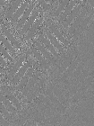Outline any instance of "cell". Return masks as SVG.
<instances>
[{
	"mask_svg": "<svg viewBox=\"0 0 94 126\" xmlns=\"http://www.w3.org/2000/svg\"><path fill=\"white\" fill-rule=\"evenodd\" d=\"M0 42L2 43L3 45H4V47L6 49V50L9 51V52H11L12 54H13L14 57L16 56V51H15V49L12 46V44H11L10 42H9V41H8L6 38H5L4 35H3V33L0 32Z\"/></svg>",
	"mask_w": 94,
	"mask_h": 126,
	"instance_id": "d6986e66",
	"label": "cell"
},
{
	"mask_svg": "<svg viewBox=\"0 0 94 126\" xmlns=\"http://www.w3.org/2000/svg\"><path fill=\"white\" fill-rule=\"evenodd\" d=\"M31 51H32V53H33V55L35 56V58H36L37 60L39 61V62L40 63V66H41L42 68H46V69H47L49 66H48L47 61L45 60L44 57L41 55V53L39 52V50H37L36 48H34V47L31 49Z\"/></svg>",
	"mask_w": 94,
	"mask_h": 126,
	"instance_id": "ac0fdd59",
	"label": "cell"
},
{
	"mask_svg": "<svg viewBox=\"0 0 94 126\" xmlns=\"http://www.w3.org/2000/svg\"><path fill=\"white\" fill-rule=\"evenodd\" d=\"M39 8L36 7V6H34L33 10H32L31 16H30L29 19H28V21L25 23V24L23 26V28L20 30V34H21V35H25V34L27 33V32L29 31L30 28L32 26V24H34V22L37 20L38 16H39Z\"/></svg>",
	"mask_w": 94,
	"mask_h": 126,
	"instance_id": "6da1fadb",
	"label": "cell"
},
{
	"mask_svg": "<svg viewBox=\"0 0 94 126\" xmlns=\"http://www.w3.org/2000/svg\"><path fill=\"white\" fill-rule=\"evenodd\" d=\"M25 59H26V55H21L20 58L17 60V61L12 66V68H11V69L9 70V73H8V76H7V79H9V80H11V79H13V77H14V75H15V74L18 72L19 69L21 68L22 66L24 65V61H25Z\"/></svg>",
	"mask_w": 94,
	"mask_h": 126,
	"instance_id": "9c48e42d",
	"label": "cell"
},
{
	"mask_svg": "<svg viewBox=\"0 0 94 126\" xmlns=\"http://www.w3.org/2000/svg\"><path fill=\"white\" fill-rule=\"evenodd\" d=\"M45 33H46V37L49 40V42H51V44L55 47L56 50L58 49V50L59 51V52H62L63 50H64V49H63V46L61 45L60 42L58 41V39H57V38H56V37L54 36L51 32H50L49 30H47V29L45 30Z\"/></svg>",
	"mask_w": 94,
	"mask_h": 126,
	"instance_id": "9a60e30c",
	"label": "cell"
},
{
	"mask_svg": "<svg viewBox=\"0 0 94 126\" xmlns=\"http://www.w3.org/2000/svg\"><path fill=\"white\" fill-rule=\"evenodd\" d=\"M38 41H39L40 43H41L43 46H44L46 49H47L48 51H49L52 56L54 57L55 59H59V54L58 53L57 50L55 49V47L51 44V42H49V40L47 39V37L44 36V34L43 33H40L39 35V38H38Z\"/></svg>",
	"mask_w": 94,
	"mask_h": 126,
	"instance_id": "7a4b0ae2",
	"label": "cell"
},
{
	"mask_svg": "<svg viewBox=\"0 0 94 126\" xmlns=\"http://www.w3.org/2000/svg\"><path fill=\"white\" fill-rule=\"evenodd\" d=\"M0 113L3 115V117L6 120L7 122H9L10 124H12L13 121V117L12 115H11L10 113H8V111L6 110V108L4 106V105H3L2 103L0 102Z\"/></svg>",
	"mask_w": 94,
	"mask_h": 126,
	"instance_id": "44dd1931",
	"label": "cell"
},
{
	"mask_svg": "<svg viewBox=\"0 0 94 126\" xmlns=\"http://www.w3.org/2000/svg\"><path fill=\"white\" fill-rule=\"evenodd\" d=\"M68 3H69V1H68V0H65V1H60V3H59V5H58V9L56 10L55 14H54V16H55L56 18H58V16H60V14L62 13V12H64L65 8L66 7V5H68Z\"/></svg>",
	"mask_w": 94,
	"mask_h": 126,
	"instance_id": "603a6c76",
	"label": "cell"
},
{
	"mask_svg": "<svg viewBox=\"0 0 94 126\" xmlns=\"http://www.w3.org/2000/svg\"><path fill=\"white\" fill-rule=\"evenodd\" d=\"M0 126H2V125H1V124H0Z\"/></svg>",
	"mask_w": 94,
	"mask_h": 126,
	"instance_id": "83f0119b",
	"label": "cell"
},
{
	"mask_svg": "<svg viewBox=\"0 0 94 126\" xmlns=\"http://www.w3.org/2000/svg\"><path fill=\"white\" fill-rule=\"evenodd\" d=\"M31 61H28V62L24 63V65L22 66L21 68L18 70V72L14 75V77H13V79H11V85H13V86H15V85H17L20 82V80H21L23 78H24V76L25 75V73L27 72V70H28V68L31 67Z\"/></svg>",
	"mask_w": 94,
	"mask_h": 126,
	"instance_id": "3957f363",
	"label": "cell"
},
{
	"mask_svg": "<svg viewBox=\"0 0 94 126\" xmlns=\"http://www.w3.org/2000/svg\"><path fill=\"white\" fill-rule=\"evenodd\" d=\"M0 66H1L2 68H6V67H7V62L5 61V58H4L1 54H0Z\"/></svg>",
	"mask_w": 94,
	"mask_h": 126,
	"instance_id": "d4e9b609",
	"label": "cell"
},
{
	"mask_svg": "<svg viewBox=\"0 0 94 126\" xmlns=\"http://www.w3.org/2000/svg\"><path fill=\"white\" fill-rule=\"evenodd\" d=\"M32 76H33V68H32V67H30V68H28L27 72L25 73V75L24 76V78H23V79L20 80V82L17 84L16 90H17V91H22V90L24 89V87H25V85L28 83V80H29Z\"/></svg>",
	"mask_w": 94,
	"mask_h": 126,
	"instance_id": "4fadbf2b",
	"label": "cell"
},
{
	"mask_svg": "<svg viewBox=\"0 0 94 126\" xmlns=\"http://www.w3.org/2000/svg\"><path fill=\"white\" fill-rule=\"evenodd\" d=\"M29 5H30L29 1H23L21 5L19 6V8L16 10V12L13 16V17L11 18V23H12L13 24H16V23L18 22L19 19L21 18V16L24 15V13L25 12V10L28 8Z\"/></svg>",
	"mask_w": 94,
	"mask_h": 126,
	"instance_id": "30bf717a",
	"label": "cell"
},
{
	"mask_svg": "<svg viewBox=\"0 0 94 126\" xmlns=\"http://www.w3.org/2000/svg\"><path fill=\"white\" fill-rule=\"evenodd\" d=\"M48 27H49V29H50V32L58 39V42H60V43H63L65 47H68L69 42H68V41L65 39V37L63 36V34L60 32V31H59L53 24H48Z\"/></svg>",
	"mask_w": 94,
	"mask_h": 126,
	"instance_id": "7c38bea8",
	"label": "cell"
},
{
	"mask_svg": "<svg viewBox=\"0 0 94 126\" xmlns=\"http://www.w3.org/2000/svg\"><path fill=\"white\" fill-rule=\"evenodd\" d=\"M39 4L41 5V6L43 7V9H45V10H47L48 8H49V5H47L45 2H43V1H39Z\"/></svg>",
	"mask_w": 94,
	"mask_h": 126,
	"instance_id": "484cf974",
	"label": "cell"
},
{
	"mask_svg": "<svg viewBox=\"0 0 94 126\" xmlns=\"http://www.w3.org/2000/svg\"><path fill=\"white\" fill-rule=\"evenodd\" d=\"M33 42H34V44L36 45L37 50L41 53V55L43 56L46 60H47V61H49L50 63H52V64L55 62V58L52 56V54H51V53H50L49 51H48V50H47V49H46V48H45L39 41H38V40H33Z\"/></svg>",
	"mask_w": 94,
	"mask_h": 126,
	"instance_id": "ba28073f",
	"label": "cell"
},
{
	"mask_svg": "<svg viewBox=\"0 0 94 126\" xmlns=\"http://www.w3.org/2000/svg\"><path fill=\"white\" fill-rule=\"evenodd\" d=\"M82 7V5L81 3H80V4H78V3L76 4L75 6L73 8V10L71 11V13L69 14V16L66 17L65 21L64 22V26L65 27L69 26V25L74 21V19L79 16V14L81 13Z\"/></svg>",
	"mask_w": 94,
	"mask_h": 126,
	"instance_id": "5b68a950",
	"label": "cell"
},
{
	"mask_svg": "<svg viewBox=\"0 0 94 126\" xmlns=\"http://www.w3.org/2000/svg\"><path fill=\"white\" fill-rule=\"evenodd\" d=\"M1 32H2L3 35L9 41V42L12 44V46H13L14 49H16V50H21V44H20V42L14 38V36L11 33L10 31H9L5 25H3V26L1 27Z\"/></svg>",
	"mask_w": 94,
	"mask_h": 126,
	"instance_id": "8992f818",
	"label": "cell"
},
{
	"mask_svg": "<svg viewBox=\"0 0 94 126\" xmlns=\"http://www.w3.org/2000/svg\"><path fill=\"white\" fill-rule=\"evenodd\" d=\"M34 6H35V5H34L33 3L30 4V5L28 6V8H27L26 10H25V12L24 13V15L21 16V18L19 19L18 22L16 23V29L21 30L22 28H23V26L25 24V23L28 21V19H29L31 12H32V10H33Z\"/></svg>",
	"mask_w": 94,
	"mask_h": 126,
	"instance_id": "52a82bcc",
	"label": "cell"
},
{
	"mask_svg": "<svg viewBox=\"0 0 94 126\" xmlns=\"http://www.w3.org/2000/svg\"><path fill=\"white\" fill-rule=\"evenodd\" d=\"M0 54L5 58V60H6V61H9V62H13V57L9 54L8 50L4 47V45H3L1 42H0Z\"/></svg>",
	"mask_w": 94,
	"mask_h": 126,
	"instance_id": "7402d4cb",
	"label": "cell"
},
{
	"mask_svg": "<svg viewBox=\"0 0 94 126\" xmlns=\"http://www.w3.org/2000/svg\"><path fill=\"white\" fill-rule=\"evenodd\" d=\"M3 71H4V69H3V68L0 66V72H3Z\"/></svg>",
	"mask_w": 94,
	"mask_h": 126,
	"instance_id": "4316f807",
	"label": "cell"
},
{
	"mask_svg": "<svg viewBox=\"0 0 94 126\" xmlns=\"http://www.w3.org/2000/svg\"><path fill=\"white\" fill-rule=\"evenodd\" d=\"M1 92L5 94V96L12 103V105L16 108V110L17 111L22 110V105H21V103H20V101L17 99V97H16L13 93H11L10 91L7 89V87H1Z\"/></svg>",
	"mask_w": 94,
	"mask_h": 126,
	"instance_id": "277c9868",
	"label": "cell"
},
{
	"mask_svg": "<svg viewBox=\"0 0 94 126\" xmlns=\"http://www.w3.org/2000/svg\"><path fill=\"white\" fill-rule=\"evenodd\" d=\"M85 15H86L85 10L81 11V13L79 14V16H77V17L74 19V21L72 23V25H71V27L69 28L70 32H73L75 29H77V28H79V27L81 26V24L82 23V20H83Z\"/></svg>",
	"mask_w": 94,
	"mask_h": 126,
	"instance_id": "2e32d148",
	"label": "cell"
},
{
	"mask_svg": "<svg viewBox=\"0 0 94 126\" xmlns=\"http://www.w3.org/2000/svg\"><path fill=\"white\" fill-rule=\"evenodd\" d=\"M23 3V1L21 0H16V1H13L12 4H11V6L8 9V12L6 13V17L8 19H10L13 17V16L14 15V13L16 12V10L19 8V6L21 5V4Z\"/></svg>",
	"mask_w": 94,
	"mask_h": 126,
	"instance_id": "ffe728a7",
	"label": "cell"
},
{
	"mask_svg": "<svg viewBox=\"0 0 94 126\" xmlns=\"http://www.w3.org/2000/svg\"><path fill=\"white\" fill-rule=\"evenodd\" d=\"M0 124H1L2 126H11L10 123L6 121V120L3 117V115L1 114V113H0Z\"/></svg>",
	"mask_w": 94,
	"mask_h": 126,
	"instance_id": "cb8c5ba5",
	"label": "cell"
},
{
	"mask_svg": "<svg viewBox=\"0 0 94 126\" xmlns=\"http://www.w3.org/2000/svg\"><path fill=\"white\" fill-rule=\"evenodd\" d=\"M0 102L2 103L4 106L6 108V110L8 111V113H10L12 116H16L17 113H18V111L16 110V108L12 105V103L9 101V100L5 96V94H3L1 91H0Z\"/></svg>",
	"mask_w": 94,
	"mask_h": 126,
	"instance_id": "8fae6325",
	"label": "cell"
},
{
	"mask_svg": "<svg viewBox=\"0 0 94 126\" xmlns=\"http://www.w3.org/2000/svg\"><path fill=\"white\" fill-rule=\"evenodd\" d=\"M42 21H43V19L42 18H37V20L34 22V24H32V26L30 28L29 31L27 32V33L24 35V39L26 40V41H28V40L33 38L35 33H36V32L38 31V29H39V25L41 24Z\"/></svg>",
	"mask_w": 94,
	"mask_h": 126,
	"instance_id": "5bb4252c",
	"label": "cell"
},
{
	"mask_svg": "<svg viewBox=\"0 0 94 126\" xmlns=\"http://www.w3.org/2000/svg\"><path fill=\"white\" fill-rule=\"evenodd\" d=\"M78 2H79V1H76V0H72V1H69L68 5H66V7L65 8V10H64V12H63L62 16L60 17L59 21H60V22H65V19H66V17L69 16V14L71 13V11L73 10V8L75 6V5Z\"/></svg>",
	"mask_w": 94,
	"mask_h": 126,
	"instance_id": "e0dca14e",
	"label": "cell"
}]
</instances>
